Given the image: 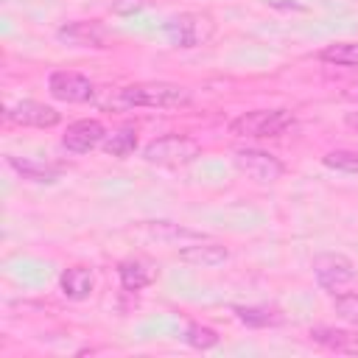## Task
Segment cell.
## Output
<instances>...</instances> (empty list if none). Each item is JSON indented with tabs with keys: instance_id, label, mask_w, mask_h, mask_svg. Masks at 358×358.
Here are the masks:
<instances>
[{
	"instance_id": "obj_1",
	"label": "cell",
	"mask_w": 358,
	"mask_h": 358,
	"mask_svg": "<svg viewBox=\"0 0 358 358\" xmlns=\"http://www.w3.org/2000/svg\"><path fill=\"white\" fill-rule=\"evenodd\" d=\"M117 103L131 109V106H143V109H179V106H190L193 103V92L182 84H171V81H140V84H129L117 90Z\"/></svg>"
},
{
	"instance_id": "obj_2",
	"label": "cell",
	"mask_w": 358,
	"mask_h": 358,
	"mask_svg": "<svg viewBox=\"0 0 358 358\" xmlns=\"http://www.w3.org/2000/svg\"><path fill=\"white\" fill-rule=\"evenodd\" d=\"M162 34L173 48H201L215 36V20L207 11H182L165 22Z\"/></svg>"
},
{
	"instance_id": "obj_3",
	"label": "cell",
	"mask_w": 358,
	"mask_h": 358,
	"mask_svg": "<svg viewBox=\"0 0 358 358\" xmlns=\"http://www.w3.org/2000/svg\"><path fill=\"white\" fill-rule=\"evenodd\" d=\"M294 126H296V117L288 109H252L238 115L229 123V134L260 140V137H280Z\"/></svg>"
},
{
	"instance_id": "obj_4",
	"label": "cell",
	"mask_w": 358,
	"mask_h": 358,
	"mask_svg": "<svg viewBox=\"0 0 358 358\" xmlns=\"http://www.w3.org/2000/svg\"><path fill=\"white\" fill-rule=\"evenodd\" d=\"M201 154V145L193 137L185 134H162L157 140H151L143 148V159L151 165H165V168H179L193 162Z\"/></svg>"
},
{
	"instance_id": "obj_5",
	"label": "cell",
	"mask_w": 358,
	"mask_h": 358,
	"mask_svg": "<svg viewBox=\"0 0 358 358\" xmlns=\"http://www.w3.org/2000/svg\"><path fill=\"white\" fill-rule=\"evenodd\" d=\"M232 162L241 173H246L249 179L260 182V185H271L285 173V165L280 157L263 151V148H238L232 154Z\"/></svg>"
},
{
	"instance_id": "obj_6",
	"label": "cell",
	"mask_w": 358,
	"mask_h": 358,
	"mask_svg": "<svg viewBox=\"0 0 358 358\" xmlns=\"http://www.w3.org/2000/svg\"><path fill=\"white\" fill-rule=\"evenodd\" d=\"M313 277H316V282H319L324 291L341 294V288L355 280V263H352L347 255L322 252V255L313 257Z\"/></svg>"
},
{
	"instance_id": "obj_7",
	"label": "cell",
	"mask_w": 358,
	"mask_h": 358,
	"mask_svg": "<svg viewBox=\"0 0 358 358\" xmlns=\"http://www.w3.org/2000/svg\"><path fill=\"white\" fill-rule=\"evenodd\" d=\"M48 92L56 101H67V103H84L95 95V84L73 70H53L48 76Z\"/></svg>"
},
{
	"instance_id": "obj_8",
	"label": "cell",
	"mask_w": 358,
	"mask_h": 358,
	"mask_svg": "<svg viewBox=\"0 0 358 358\" xmlns=\"http://www.w3.org/2000/svg\"><path fill=\"white\" fill-rule=\"evenodd\" d=\"M6 120L8 123H17V126H34V129H53L62 115L42 103V101H17L6 109Z\"/></svg>"
},
{
	"instance_id": "obj_9",
	"label": "cell",
	"mask_w": 358,
	"mask_h": 358,
	"mask_svg": "<svg viewBox=\"0 0 358 358\" xmlns=\"http://www.w3.org/2000/svg\"><path fill=\"white\" fill-rule=\"evenodd\" d=\"M56 39L73 48H109L106 45V28L98 20H76L56 31Z\"/></svg>"
},
{
	"instance_id": "obj_10",
	"label": "cell",
	"mask_w": 358,
	"mask_h": 358,
	"mask_svg": "<svg viewBox=\"0 0 358 358\" xmlns=\"http://www.w3.org/2000/svg\"><path fill=\"white\" fill-rule=\"evenodd\" d=\"M106 137V129L101 120H92V117H84V120H76L67 126L64 137H62V145L73 154H87L92 148H98Z\"/></svg>"
},
{
	"instance_id": "obj_11",
	"label": "cell",
	"mask_w": 358,
	"mask_h": 358,
	"mask_svg": "<svg viewBox=\"0 0 358 358\" xmlns=\"http://www.w3.org/2000/svg\"><path fill=\"white\" fill-rule=\"evenodd\" d=\"M179 260L187 266H196V268H215L229 260V249L215 241H199L193 246L179 249Z\"/></svg>"
},
{
	"instance_id": "obj_12",
	"label": "cell",
	"mask_w": 358,
	"mask_h": 358,
	"mask_svg": "<svg viewBox=\"0 0 358 358\" xmlns=\"http://www.w3.org/2000/svg\"><path fill=\"white\" fill-rule=\"evenodd\" d=\"M92 285H95V277H92V268H87V266H70V268H64L62 277H59L62 294H64L67 299H73V302L87 299V296L92 294Z\"/></svg>"
},
{
	"instance_id": "obj_13",
	"label": "cell",
	"mask_w": 358,
	"mask_h": 358,
	"mask_svg": "<svg viewBox=\"0 0 358 358\" xmlns=\"http://www.w3.org/2000/svg\"><path fill=\"white\" fill-rule=\"evenodd\" d=\"M117 277H120L123 291H143L157 280V268L140 257H131L117 266Z\"/></svg>"
},
{
	"instance_id": "obj_14",
	"label": "cell",
	"mask_w": 358,
	"mask_h": 358,
	"mask_svg": "<svg viewBox=\"0 0 358 358\" xmlns=\"http://www.w3.org/2000/svg\"><path fill=\"white\" fill-rule=\"evenodd\" d=\"M310 341H316L319 347L324 350H333V352H358V338L350 333V330H341V327H310Z\"/></svg>"
},
{
	"instance_id": "obj_15",
	"label": "cell",
	"mask_w": 358,
	"mask_h": 358,
	"mask_svg": "<svg viewBox=\"0 0 358 358\" xmlns=\"http://www.w3.org/2000/svg\"><path fill=\"white\" fill-rule=\"evenodd\" d=\"M8 165L22 176V179H31V182H56L59 176V168L53 165H45L39 159H28V157H8Z\"/></svg>"
},
{
	"instance_id": "obj_16",
	"label": "cell",
	"mask_w": 358,
	"mask_h": 358,
	"mask_svg": "<svg viewBox=\"0 0 358 358\" xmlns=\"http://www.w3.org/2000/svg\"><path fill=\"white\" fill-rule=\"evenodd\" d=\"M235 316L243 324H249V327H274V324L282 322V313L277 308H268V305H249V308L238 305L235 308Z\"/></svg>"
},
{
	"instance_id": "obj_17",
	"label": "cell",
	"mask_w": 358,
	"mask_h": 358,
	"mask_svg": "<svg viewBox=\"0 0 358 358\" xmlns=\"http://www.w3.org/2000/svg\"><path fill=\"white\" fill-rule=\"evenodd\" d=\"M319 62L336 67H358V42H333L319 50Z\"/></svg>"
},
{
	"instance_id": "obj_18",
	"label": "cell",
	"mask_w": 358,
	"mask_h": 358,
	"mask_svg": "<svg viewBox=\"0 0 358 358\" xmlns=\"http://www.w3.org/2000/svg\"><path fill=\"white\" fill-rule=\"evenodd\" d=\"M103 151L109 154V157H129V154H134V148H137V131L134 129H117V131H112V134H106L103 137Z\"/></svg>"
},
{
	"instance_id": "obj_19",
	"label": "cell",
	"mask_w": 358,
	"mask_h": 358,
	"mask_svg": "<svg viewBox=\"0 0 358 358\" xmlns=\"http://www.w3.org/2000/svg\"><path fill=\"white\" fill-rule=\"evenodd\" d=\"M322 162H324L330 171L358 176V151H350V148H336V151H327V154L322 157Z\"/></svg>"
},
{
	"instance_id": "obj_20",
	"label": "cell",
	"mask_w": 358,
	"mask_h": 358,
	"mask_svg": "<svg viewBox=\"0 0 358 358\" xmlns=\"http://www.w3.org/2000/svg\"><path fill=\"white\" fill-rule=\"evenodd\" d=\"M182 338H185L190 347H196V350H210V347L218 344V333H215L213 327H207V324H199V322L187 324V330H185Z\"/></svg>"
},
{
	"instance_id": "obj_21",
	"label": "cell",
	"mask_w": 358,
	"mask_h": 358,
	"mask_svg": "<svg viewBox=\"0 0 358 358\" xmlns=\"http://www.w3.org/2000/svg\"><path fill=\"white\" fill-rule=\"evenodd\" d=\"M333 308H336V313L344 322H350V324L358 327V291H341V294H336Z\"/></svg>"
},
{
	"instance_id": "obj_22",
	"label": "cell",
	"mask_w": 358,
	"mask_h": 358,
	"mask_svg": "<svg viewBox=\"0 0 358 358\" xmlns=\"http://www.w3.org/2000/svg\"><path fill=\"white\" fill-rule=\"evenodd\" d=\"M151 0H115L112 3V11L120 14V17H131V14H140L143 8H148Z\"/></svg>"
},
{
	"instance_id": "obj_23",
	"label": "cell",
	"mask_w": 358,
	"mask_h": 358,
	"mask_svg": "<svg viewBox=\"0 0 358 358\" xmlns=\"http://www.w3.org/2000/svg\"><path fill=\"white\" fill-rule=\"evenodd\" d=\"M344 123H347L350 129H355V131H358V109H350V112L344 115Z\"/></svg>"
},
{
	"instance_id": "obj_24",
	"label": "cell",
	"mask_w": 358,
	"mask_h": 358,
	"mask_svg": "<svg viewBox=\"0 0 358 358\" xmlns=\"http://www.w3.org/2000/svg\"><path fill=\"white\" fill-rule=\"evenodd\" d=\"M347 98H352V101H358V84H352V87L347 90Z\"/></svg>"
}]
</instances>
